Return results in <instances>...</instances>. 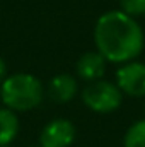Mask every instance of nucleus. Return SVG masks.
Segmentation results:
<instances>
[{"label": "nucleus", "mask_w": 145, "mask_h": 147, "mask_svg": "<svg viewBox=\"0 0 145 147\" xmlns=\"http://www.w3.org/2000/svg\"><path fill=\"white\" fill-rule=\"evenodd\" d=\"M94 41L97 51L108 62L126 63L142 53L145 36L137 19L118 9L99 16L94 26Z\"/></svg>", "instance_id": "nucleus-1"}, {"label": "nucleus", "mask_w": 145, "mask_h": 147, "mask_svg": "<svg viewBox=\"0 0 145 147\" xmlns=\"http://www.w3.org/2000/svg\"><path fill=\"white\" fill-rule=\"evenodd\" d=\"M44 89L41 80L33 74H14L2 80L0 99L12 111H29L41 105Z\"/></svg>", "instance_id": "nucleus-2"}, {"label": "nucleus", "mask_w": 145, "mask_h": 147, "mask_svg": "<svg viewBox=\"0 0 145 147\" xmlns=\"http://www.w3.org/2000/svg\"><path fill=\"white\" fill-rule=\"evenodd\" d=\"M82 101L91 111L111 113L121 106L123 92L119 87L109 80H94L82 89Z\"/></svg>", "instance_id": "nucleus-3"}, {"label": "nucleus", "mask_w": 145, "mask_h": 147, "mask_svg": "<svg viewBox=\"0 0 145 147\" xmlns=\"http://www.w3.org/2000/svg\"><path fill=\"white\" fill-rule=\"evenodd\" d=\"M116 86L119 91L132 98H144L145 96V63L132 60L121 63L116 70Z\"/></svg>", "instance_id": "nucleus-4"}, {"label": "nucleus", "mask_w": 145, "mask_h": 147, "mask_svg": "<svg viewBox=\"0 0 145 147\" xmlns=\"http://www.w3.org/2000/svg\"><path fill=\"white\" fill-rule=\"evenodd\" d=\"M75 127L70 120L56 118L44 125L39 134L41 147H70L75 140Z\"/></svg>", "instance_id": "nucleus-5"}, {"label": "nucleus", "mask_w": 145, "mask_h": 147, "mask_svg": "<svg viewBox=\"0 0 145 147\" xmlns=\"http://www.w3.org/2000/svg\"><path fill=\"white\" fill-rule=\"evenodd\" d=\"M108 60L96 50V51H85L77 60V75L85 82H94L104 77Z\"/></svg>", "instance_id": "nucleus-6"}, {"label": "nucleus", "mask_w": 145, "mask_h": 147, "mask_svg": "<svg viewBox=\"0 0 145 147\" xmlns=\"http://www.w3.org/2000/svg\"><path fill=\"white\" fill-rule=\"evenodd\" d=\"M79 92V82L70 74H58L48 84V96L55 103H68Z\"/></svg>", "instance_id": "nucleus-7"}, {"label": "nucleus", "mask_w": 145, "mask_h": 147, "mask_svg": "<svg viewBox=\"0 0 145 147\" xmlns=\"http://www.w3.org/2000/svg\"><path fill=\"white\" fill-rule=\"evenodd\" d=\"M19 134V118L15 111L0 108V146H9Z\"/></svg>", "instance_id": "nucleus-8"}, {"label": "nucleus", "mask_w": 145, "mask_h": 147, "mask_svg": "<svg viewBox=\"0 0 145 147\" xmlns=\"http://www.w3.org/2000/svg\"><path fill=\"white\" fill-rule=\"evenodd\" d=\"M125 147H145V118L135 121L125 134Z\"/></svg>", "instance_id": "nucleus-9"}, {"label": "nucleus", "mask_w": 145, "mask_h": 147, "mask_svg": "<svg viewBox=\"0 0 145 147\" xmlns=\"http://www.w3.org/2000/svg\"><path fill=\"white\" fill-rule=\"evenodd\" d=\"M119 10L137 19L145 16V0H119Z\"/></svg>", "instance_id": "nucleus-10"}, {"label": "nucleus", "mask_w": 145, "mask_h": 147, "mask_svg": "<svg viewBox=\"0 0 145 147\" xmlns=\"http://www.w3.org/2000/svg\"><path fill=\"white\" fill-rule=\"evenodd\" d=\"M5 74H7V65H5V62H3V58L0 57V82L5 79Z\"/></svg>", "instance_id": "nucleus-11"}, {"label": "nucleus", "mask_w": 145, "mask_h": 147, "mask_svg": "<svg viewBox=\"0 0 145 147\" xmlns=\"http://www.w3.org/2000/svg\"><path fill=\"white\" fill-rule=\"evenodd\" d=\"M0 147H10V146H0Z\"/></svg>", "instance_id": "nucleus-12"}, {"label": "nucleus", "mask_w": 145, "mask_h": 147, "mask_svg": "<svg viewBox=\"0 0 145 147\" xmlns=\"http://www.w3.org/2000/svg\"><path fill=\"white\" fill-rule=\"evenodd\" d=\"M144 111H145V105H144Z\"/></svg>", "instance_id": "nucleus-13"}]
</instances>
